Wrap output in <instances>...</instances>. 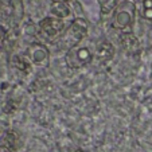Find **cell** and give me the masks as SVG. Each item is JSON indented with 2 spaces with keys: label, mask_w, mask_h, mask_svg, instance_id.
<instances>
[{
  "label": "cell",
  "mask_w": 152,
  "mask_h": 152,
  "mask_svg": "<svg viewBox=\"0 0 152 152\" xmlns=\"http://www.w3.org/2000/svg\"><path fill=\"white\" fill-rule=\"evenodd\" d=\"M92 58V53L89 51V49L75 46L70 49L66 54V63L70 69H80V67H83L85 65L90 63Z\"/></svg>",
  "instance_id": "cell-4"
},
{
  "label": "cell",
  "mask_w": 152,
  "mask_h": 152,
  "mask_svg": "<svg viewBox=\"0 0 152 152\" xmlns=\"http://www.w3.org/2000/svg\"><path fill=\"white\" fill-rule=\"evenodd\" d=\"M115 54V47L108 40H104L97 46V50H96V57L101 61V62H106L109 61L110 58Z\"/></svg>",
  "instance_id": "cell-5"
},
{
  "label": "cell",
  "mask_w": 152,
  "mask_h": 152,
  "mask_svg": "<svg viewBox=\"0 0 152 152\" xmlns=\"http://www.w3.org/2000/svg\"><path fill=\"white\" fill-rule=\"evenodd\" d=\"M51 14L58 19H63V18H69L72 11H70L69 6L65 3H54L51 7Z\"/></svg>",
  "instance_id": "cell-7"
},
{
  "label": "cell",
  "mask_w": 152,
  "mask_h": 152,
  "mask_svg": "<svg viewBox=\"0 0 152 152\" xmlns=\"http://www.w3.org/2000/svg\"><path fill=\"white\" fill-rule=\"evenodd\" d=\"M144 18L151 20L152 19V0H144Z\"/></svg>",
  "instance_id": "cell-9"
},
{
  "label": "cell",
  "mask_w": 152,
  "mask_h": 152,
  "mask_svg": "<svg viewBox=\"0 0 152 152\" xmlns=\"http://www.w3.org/2000/svg\"><path fill=\"white\" fill-rule=\"evenodd\" d=\"M74 152H83V151H82V149H75Z\"/></svg>",
  "instance_id": "cell-11"
},
{
  "label": "cell",
  "mask_w": 152,
  "mask_h": 152,
  "mask_svg": "<svg viewBox=\"0 0 152 152\" xmlns=\"http://www.w3.org/2000/svg\"><path fill=\"white\" fill-rule=\"evenodd\" d=\"M118 6L117 0H101V10H102V14H109L113 8Z\"/></svg>",
  "instance_id": "cell-8"
},
{
  "label": "cell",
  "mask_w": 152,
  "mask_h": 152,
  "mask_svg": "<svg viewBox=\"0 0 152 152\" xmlns=\"http://www.w3.org/2000/svg\"><path fill=\"white\" fill-rule=\"evenodd\" d=\"M86 34H88V23H86V20L78 18L63 32L62 39L65 43L69 45L70 49H73V47L78 46V43L83 39Z\"/></svg>",
  "instance_id": "cell-2"
},
{
  "label": "cell",
  "mask_w": 152,
  "mask_h": 152,
  "mask_svg": "<svg viewBox=\"0 0 152 152\" xmlns=\"http://www.w3.org/2000/svg\"><path fill=\"white\" fill-rule=\"evenodd\" d=\"M30 58L34 63L40 65L49 58V51L46 50V47L40 46V45H34L30 49Z\"/></svg>",
  "instance_id": "cell-6"
},
{
  "label": "cell",
  "mask_w": 152,
  "mask_h": 152,
  "mask_svg": "<svg viewBox=\"0 0 152 152\" xmlns=\"http://www.w3.org/2000/svg\"><path fill=\"white\" fill-rule=\"evenodd\" d=\"M53 1H54V3H65L66 4L67 1H70V0H53Z\"/></svg>",
  "instance_id": "cell-10"
},
{
  "label": "cell",
  "mask_w": 152,
  "mask_h": 152,
  "mask_svg": "<svg viewBox=\"0 0 152 152\" xmlns=\"http://www.w3.org/2000/svg\"><path fill=\"white\" fill-rule=\"evenodd\" d=\"M135 4L125 0L123 3H120L116 7V12H115V18H113V26L118 30H128L131 27V24L133 23L135 19Z\"/></svg>",
  "instance_id": "cell-1"
},
{
  "label": "cell",
  "mask_w": 152,
  "mask_h": 152,
  "mask_svg": "<svg viewBox=\"0 0 152 152\" xmlns=\"http://www.w3.org/2000/svg\"><path fill=\"white\" fill-rule=\"evenodd\" d=\"M39 31L42 38L53 39L66 31V24L62 19L58 18H46L39 23Z\"/></svg>",
  "instance_id": "cell-3"
}]
</instances>
